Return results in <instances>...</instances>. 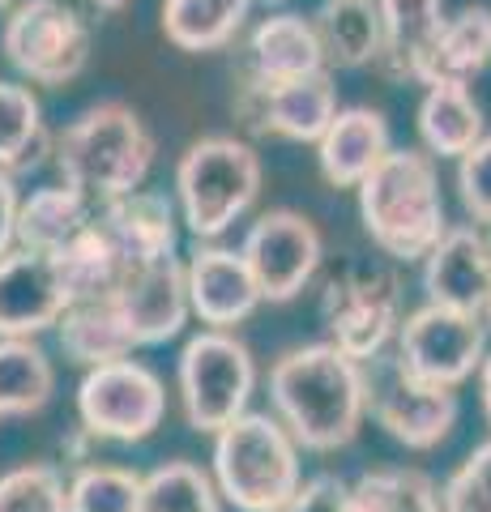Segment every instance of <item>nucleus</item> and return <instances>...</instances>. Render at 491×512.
<instances>
[{
	"instance_id": "obj_1",
	"label": "nucleus",
	"mask_w": 491,
	"mask_h": 512,
	"mask_svg": "<svg viewBox=\"0 0 491 512\" xmlns=\"http://www.w3.org/2000/svg\"><path fill=\"white\" fill-rule=\"evenodd\" d=\"M269 410L308 453H338L368 419V367L334 342L291 346L269 367Z\"/></svg>"
},
{
	"instance_id": "obj_2",
	"label": "nucleus",
	"mask_w": 491,
	"mask_h": 512,
	"mask_svg": "<svg viewBox=\"0 0 491 512\" xmlns=\"http://www.w3.org/2000/svg\"><path fill=\"white\" fill-rule=\"evenodd\" d=\"M355 197L363 231L389 261H423L449 231L436 158L427 150L393 146L380 158V167L355 188Z\"/></svg>"
},
{
	"instance_id": "obj_3",
	"label": "nucleus",
	"mask_w": 491,
	"mask_h": 512,
	"mask_svg": "<svg viewBox=\"0 0 491 512\" xmlns=\"http://www.w3.org/2000/svg\"><path fill=\"white\" fill-rule=\"evenodd\" d=\"M56 167L65 184L82 188L94 205L146 188L154 137L129 103H94L56 137Z\"/></svg>"
},
{
	"instance_id": "obj_4",
	"label": "nucleus",
	"mask_w": 491,
	"mask_h": 512,
	"mask_svg": "<svg viewBox=\"0 0 491 512\" xmlns=\"http://www.w3.org/2000/svg\"><path fill=\"white\" fill-rule=\"evenodd\" d=\"M304 448L274 410H248L214 436L210 474L223 504L235 512H278L304 483Z\"/></svg>"
},
{
	"instance_id": "obj_5",
	"label": "nucleus",
	"mask_w": 491,
	"mask_h": 512,
	"mask_svg": "<svg viewBox=\"0 0 491 512\" xmlns=\"http://www.w3.org/2000/svg\"><path fill=\"white\" fill-rule=\"evenodd\" d=\"M261 154L240 137H201L176 163L180 222L197 239L227 235L261 197Z\"/></svg>"
},
{
	"instance_id": "obj_6",
	"label": "nucleus",
	"mask_w": 491,
	"mask_h": 512,
	"mask_svg": "<svg viewBox=\"0 0 491 512\" xmlns=\"http://www.w3.org/2000/svg\"><path fill=\"white\" fill-rule=\"evenodd\" d=\"M402 282L389 265L372 256H355L325 274L321 286V325L325 342L359 363H376L389 355L402 329Z\"/></svg>"
},
{
	"instance_id": "obj_7",
	"label": "nucleus",
	"mask_w": 491,
	"mask_h": 512,
	"mask_svg": "<svg viewBox=\"0 0 491 512\" xmlns=\"http://www.w3.org/2000/svg\"><path fill=\"white\" fill-rule=\"evenodd\" d=\"M176 393L184 423L205 436H218L227 423L248 414V402L257 393V359L248 342L231 329L193 333L176 363Z\"/></svg>"
},
{
	"instance_id": "obj_8",
	"label": "nucleus",
	"mask_w": 491,
	"mask_h": 512,
	"mask_svg": "<svg viewBox=\"0 0 491 512\" xmlns=\"http://www.w3.org/2000/svg\"><path fill=\"white\" fill-rule=\"evenodd\" d=\"M167 419V389L141 359L86 367L77 384V423L90 440L141 444Z\"/></svg>"
},
{
	"instance_id": "obj_9",
	"label": "nucleus",
	"mask_w": 491,
	"mask_h": 512,
	"mask_svg": "<svg viewBox=\"0 0 491 512\" xmlns=\"http://www.w3.org/2000/svg\"><path fill=\"white\" fill-rule=\"evenodd\" d=\"M0 52L35 86H69L90 64V26L65 0H18L0 26Z\"/></svg>"
},
{
	"instance_id": "obj_10",
	"label": "nucleus",
	"mask_w": 491,
	"mask_h": 512,
	"mask_svg": "<svg viewBox=\"0 0 491 512\" xmlns=\"http://www.w3.org/2000/svg\"><path fill=\"white\" fill-rule=\"evenodd\" d=\"M393 359L423 384L457 389L470 376H479L487 359V325L474 312L423 303V308L406 312L398 342H393Z\"/></svg>"
},
{
	"instance_id": "obj_11",
	"label": "nucleus",
	"mask_w": 491,
	"mask_h": 512,
	"mask_svg": "<svg viewBox=\"0 0 491 512\" xmlns=\"http://www.w3.org/2000/svg\"><path fill=\"white\" fill-rule=\"evenodd\" d=\"M368 367V414L380 423L389 440H398L402 448H436L440 440H449V431L457 427V402L453 389H440V384H423L410 372H402V363L385 355Z\"/></svg>"
},
{
	"instance_id": "obj_12",
	"label": "nucleus",
	"mask_w": 491,
	"mask_h": 512,
	"mask_svg": "<svg viewBox=\"0 0 491 512\" xmlns=\"http://www.w3.org/2000/svg\"><path fill=\"white\" fill-rule=\"evenodd\" d=\"M240 252L248 256L257 286L269 303H291L308 291L325 261V244L316 222L299 210H265L248 227Z\"/></svg>"
},
{
	"instance_id": "obj_13",
	"label": "nucleus",
	"mask_w": 491,
	"mask_h": 512,
	"mask_svg": "<svg viewBox=\"0 0 491 512\" xmlns=\"http://www.w3.org/2000/svg\"><path fill=\"white\" fill-rule=\"evenodd\" d=\"M56 252L13 248L0 256V338H39L73 308Z\"/></svg>"
},
{
	"instance_id": "obj_14",
	"label": "nucleus",
	"mask_w": 491,
	"mask_h": 512,
	"mask_svg": "<svg viewBox=\"0 0 491 512\" xmlns=\"http://www.w3.org/2000/svg\"><path fill=\"white\" fill-rule=\"evenodd\" d=\"M338 86L334 77L316 73L304 82H287V86H257L244 82L235 94V116H240L252 133L265 137H282V141H299V146H316L325 137V128L338 116Z\"/></svg>"
},
{
	"instance_id": "obj_15",
	"label": "nucleus",
	"mask_w": 491,
	"mask_h": 512,
	"mask_svg": "<svg viewBox=\"0 0 491 512\" xmlns=\"http://www.w3.org/2000/svg\"><path fill=\"white\" fill-rule=\"evenodd\" d=\"M112 303L120 308L124 325L133 329L137 346H163L180 338L188 316H193L184 261L180 256H163V261L129 265L120 286L112 291Z\"/></svg>"
},
{
	"instance_id": "obj_16",
	"label": "nucleus",
	"mask_w": 491,
	"mask_h": 512,
	"mask_svg": "<svg viewBox=\"0 0 491 512\" xmlns=\"http://www.w3.org/2000/svg\"><path fill=\"white\" fill-rule=\"evenodd\" d=\"M188 269V299H193V316L205 329H231L244 325L265 303L257 274H252L248 256L240 248H223L214 239H197L193 256L184 261Z\"/></svg>"
},
{
	"instance_id": "obj_17",
	"label": "nucleus",
	"mask_w": 491,
	"mask_h": 512,
	"mask_svg": "<svg viewBox=\"0 0 491 512\" xmlns=\"http://www.w3.org/2000/svg\"><path fill=\"white\" fill-rule=\"evenodd\" d=\"M419 265H423L427 303L483 316V303L491 291V231L487 227H479V222L449 227Z\"/></svg>"
},
{
	"instance_id": "obj_18",
	"label": "nucleus",
	"mask_w": 491,
	"mask_h": 512,
	"mask_svg": "<svg viewBox=\"0 0 491 512\" xmlns=\"http://www.w3.org/2000/svg\"><path fill=\"white\" fill-rule=\"evenodd\" d=\"M325 47L312 18L304 13H269L248 30L244 43V82L257 86H287L304 77L325 73Z\"/></svg>"
},
{
	"instance_id": "obj_19",
	"label": "nucleus",
	"mask_w": 491,
	"mask_h": 512,
	"mask_svg": "<svg viewBox=\"0 0 491 512\" xmlns=\"http://www.w3.org/2000/svg\"><path fill=\"white\" fill-rule=\"evenodd\" d=\"M393 150L389 120L376 107H342L325 137L316 141V167L325 184L334 188H359L380 167V158Z\"/></svg>"
},
{
	"instance_id": "obj_20",
	"label": "nucleus",
	"mask_w": 491,
	"mask_h": 512,
	"mask_svg": "<svg viewBox=\"0 0 491 512\" xmlns=\"http://www.w3.org/2000/svg\"><path fill=\"white\" fill-rule=\"evenodd\" d=\"M103 227L116 235V244L129 265H146V261H163L176 256L180 244V205L167 192L154 188H137L129 197H116L99 205Z\"/></svg>"
},
{
	"instance_id": "obj_21",
	"label": "nucleus",
	"mask_w": 491,
	"mask_h": 512,
	"mask_svg": "<svg viewBox=\"0 0 491 512\" xmlns=\"http://www.w3.org/2000/svg\"><path fill=\"white\" fill-rule=\"evenodd\" d=\"M385 47H380L376 69L393 82H415L423 56L445 26V0H376Z\"/></svg>"
},
{
	"instance_id": "obj_22",
	"label": "nucleus",
	"mask_w": 491,
	"mask_h": 512,
	"mask_svg": "<svg viewBox=\"0 0 491 512\" xmlns=\"http://www.w3.org/2000/svg\"><path fill=\"white\" fill-rule=\"evenodd\" d=\"M487 64H491V9L466 5L462 13L445 18L432 52H427L419 64L415 82H423V86H440V82L470 86Z\"/></svg>"
},
{
	"instance_id": "obj_23",
	"label": "nucleus",
	"mask_w": 491,
	"mask_h": 512,
	"mask_svg": "<svg viewBox=\"0 0 491 512\" xmlns=\"http://www.w3.org/2000/svg\"><path fill=\"white\" fill-rule=\"evenodd\" d=\"M60 333V350L65 359L77 367H99V363H116V359H133L137 338L133 329L124 325L120 308L112 303V295L103 299H77L65 312V320L56 325Z\"/></svg>"
},
{
	"instance_id": "obj_24",
	"label": "nucleus",
	"mask_w": 491,
	"mask_h": 512,
	"mask_svg": "<svg viewBox=\"0 0 491 512\" xmlns=\"http://www.w3.org/2000/svg\"><path fill=\"white\" fill-rule=\"evenodd\" d=\"M415 128H419L423 150L432 158H462L487 137L483 133V107L474 103L470 86H462V82L427 86Z\"/></svg>"
},
{
	"instance_id": "obj_25",
	"label": "nucleus",
	"mask_w": 491,
	"mask_h": 512,
	"mask_svg": "<svg viewBox=\"0 0 491 512\" xmlns=\"http://www.w3.org/2000/svg\"><path fill=\"white\" fill-rule=\"evenodd\" d=\"M312 26L321 35L329 69H363V64L380 60L385 26H380L376 0H321Z\"/></svg>"
},
{
	"instance_id": "obj_26",
	"label": "nucleus",
	"mask_w": 491,
	"mask_h": 512,
	"mask_svg": "<svg viewBox=\"0 0 491 512\" xmlns=\"http://www.w3.org/2000/svg\"><path fill=\"white\" fill-rule=\"evenodd\" d=\"M90 205L94 201L86 192L65 180L35 188L30 197H22V210H18V248L60 252L94 218Z\"/></svg>"
},
{
	"instance_id": "obj_27",
	"label": "nucleus",
	"mask_w": 491,
	"mask_h": 512,
	"mask_svg": "<svg viewBox=\"0 0 491 512\" xmlns=\"http://www.w3.org/2000/svg\"><path fill=\"white\" fill-rule=\"evenodd\" d=\"M252 0H163V35L188 56L218 52L248 26Z\"/></svg>"
},
{
	"instance_id": "obj_28",
	"label": "nucleus",
	"mask_w": 491,
	"mask_h": 512,
	"mask_svg": "<svg viewBox=\"0 0 491 512\" xmlns=\"http://www.w3.org/2000/svg\"><path fill=\"white\" fill-rule=\"evenodd\" d=\"M60 269H65V282L73 299H103L112 295L124 269H129V261H124V252L116 244V235L103 227V218L94 214L82 231H77L65 248L56 252Z\"/></svg>"
},
{
	"instance_id": "obj_29",
	"label": "nucleus",
	"mask_w": 491,
	"mask_h": 512,
	"mask_svg": "<svg viewBox=\"0 0 491 512\" xmlns=\"http://www.w3.org/2000/svg\"><path fill=\"white\" fill-rule=\"evenodd\" d=\"M56 393V367L35 338H0V419L39 414Z\"/></svg>"
},
{
	"instance_id": "obj_30",
	"label": "nucleus",
	"mask_w": 491,
	"mask_h": 512,
	"mask_svg": "<svg viewBox=\"0 0 491 512\" xmlns=\"http://www.w3.org/2000/svg\"><path fill=\"white\" fill-rule=\"evenodd\" d=\"M346 512H445L440 487L415 466H380L346 491Z\"/></svg>"
},
{
	"instance_id": "obj_31",
	"label": "nucleus",
	"mask_w": 491,
	"mask_h": 512,
	"mask_svg": "<svg viewBox=\"0 0 491 512\" xmlns=\"http://www.w3.org/2000/svg\"><path fill=\"white\" fill-rule=\"evenodd\" d=\"M141 512H223V495H218L210 470L176 457L146 474Z\"/></svg>"
},
{
	"instance_id": "obj_32",
	"label": "nucleus",
	"mask_w": 491,
	"mask_h": 512,
	"mask_svg": "<svg viewBox=\"0 0 491 512\" xmlns=\"http://www.w3.org/2000/svg\"><path fill=\"white\" fill-rule=\"evenodd\" d=\"M146 474L112 461H82L69 474V512H141Z\"/></svg>"
},
{
	"instance_id": "obj_33",
	"label": "nucleus",
	"mask_w": 491,
	"mask_h": 512,
	"mask_svg": "<svg viewBox=\"0 0 491 512\" xmlns=\"http://www.w3.org/2000/svg\"><path fill=\"white\" fill-rule=\"evenodd\" d=\"M43 141V107L22 82H0V171H22Z\"/></svg>"
},
{
	"instance_id": "obj_34",
	"label": "nucleus",
	"mask_w": 491,
	"mask_h": 512,
	"mask_svg": "<svg viewBox=\"0 0 491 512\" xmlns=\"http://www.w3.org/2000/svg\"><path fill=\"white\" fill-rule=\"evenodd\" d=\"M0 512H69V474L56 461H22L5 470Z\"/></svg>"
},
{
	"instance_id": "obj_35",
	"label": "nucleus",
	"mask_w": 491,
	"mask_h": 512,
	"mask_svg": "<svg viewBox=\"0 0 491 512\" xmlns=\"http://www.w3.org/2000/svg\"><path fill=\"white\" fill-rule=\"evenodd\" d=\"M440 508L445 512H491V440L470 448L445 487H440Z\"/></svg>"
},
{
	"instance_id": "obj_36",
	"label": "nucleus",
	"mask_w": 491,
	"mask_h": 512,
	"mask_svg": "<svg viewBox=\"0 0 491 512\" xmlns=\"http://www.w3.org/2000/svg\"><path fill=\"white\" fill-rule=\"evenodd\" d=\"M457 197L470 222L491 227V137H483L470 154L457 158Z\"/></svg>"
},
{
	"instance_id": "obj_37",
	"label": "nucleus",
	"mask_w": 491,
	"mask_h": 512,
	"mask_svg": "<svg viewBox=\"0 0 491 512\" xmlns=\"http://www.w3.org/2000/svg\"><path fill=\"white\" fill-rule=\"evenodd\" d=\"M346 491H351L346 478H338V474H312V478L299 483V491L278 512H346Z\"/></svg>"
},
{
	"instance_id": "obj_38",
	"label": "nucleus",
	"mask_w": 491,
	"mask_h": 512,
	"mask_svg": "<svg viewBox=\"0 0 491 512\" xmlns=\"http://www.w3.org/2000/svg\"><path fill=\"white\" fill-rule=\"evenodd\" d=\"M18 210V180H13V171H0V256L18 248Z\"/></svg>"
},
{
	"instance_id": "obj_39",
	"label": "nucleus",
	"mask_w": 491,
	"mask_h": 512,
	"mask_svg": "<svg viewBox=\"0 0 491 512\" xmlns=\"http://www.w3.org/2000/svg\"><path fill=\"white\" fill-rule=\"evenodd\" d=\"M479 402H483V414H487V423H491V355L479 367Z\"/></svg>"
},
{
	"instance_id": "obj_40",
	"label": "nucleus",
	"mask_w": 491,
	"mask_h": 512,
	"mask_svg": "<svg viewBox=\"0 0 491 512\" xmlns=\"http://www.w3.org/2000/svg\"><path fill=\"white\" fill-rule=\"evenodd\" d=\"M133 0H90V9H99V13H124Z\"/></svg>"
},
{
	"instance_id": "obj_41",
	"label": "nucleus",
	"mask_w": 491,
	"mask_h": 512,
	"mask_svg": "<svg viewBox=\"0 0 491 512\" xmlns=\"http://www.w3.org/2000/svg\"><path fill=\"white\" fill-rule=\"evenodd\" d=\"M483 325H487V333H491V291H487V303H483Z\"/></svg>"
},
{
	"instance_id": "obj_42",
	"label": "nucleus",
	"mask_w": 491,
	"mask_h": 512,
	"mask_svg": "<svg viewBox=\"0 0 491 512\" xmlns=\"http://www.w3.org/2000/svg\"><path fill=\"white\" fill-rule=\"evenodd\" d=\"M13 5H18V0H0V9H13Z\"/></svg>"
},
{
	"instance_id": "obj_43",
	"label": "nucleus",
	"mask_w": 491,
	"mask_h": 512,
	"mask_svg": "<svg viewBox=\"0 0 491 512\" xmlns=\"http://www.w3.org/2000/svg\"><path fill=\"white\" fill-rule=\"evenodd\" d=\"M265 5H278V0H265Z\"/></svg>"
}]
</instances>
